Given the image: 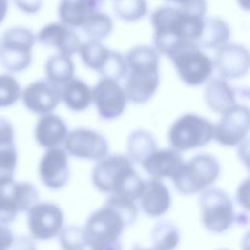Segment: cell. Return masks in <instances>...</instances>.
Masks as SVG:
<instances>
[{
    "label": "cell",
    "mask_w": 250,
    "mask_h": 250,
    "mask_svg": "<svg viewBox=\"0 0 250 250\" xmlns=\"http://www.w3.org/2000/svg\"><path fill=\"white\" fill-rule=\"evenodd\" d=\"M38 172L47 188L59 189L64 187L70 175L66 151L60 146L47 149L39 162Z\"/></svg>",
    "instance_id": "17"
},
{
    "label": "cell",
    "mask_w": 250,
    "mask_h": 250,
    "mask_svg": "<svg viewBox=\"0 0 250 250\" xmlns=\"http://www.w3.org/2000/svg\"><path fill=\"white\" fill-rule=\"evenodd\" d=\"M36 39L33 32L24 26L7 29L0 40V63L11 72L25 70L32 61V48Z\"/></svg>",
    "instance_id": "7"
},
{
    "label": "cell",
    "mask_w": 250,
    "mask_h": 250,
    "mask_svg": "<svg viewBox=\"0 0 250 250\" xmlns=\"http://www.w3.org/2000/svg\"><path fill=\"white\" fill-rule=\"evenodd\" d=\"M81 27L90 40L100 41L112 31L113 21L107 14L97 10L89 15Z\"/></svg>",
    "instance_id": "31"
},
{
    "label": "cell",
    "mask_w": 250,
    "mask_h": 250,
    "mask_svg": "<svg viewBox=\"0 0 250 250\" xmlns=\"http://www.w3.org/2000/svg\"><path fill=\"white\" fill-rule=\"evenodd\" d=\"M141 208L149 217H159L165 214L171 205V195L167 187L157 179L145 181L140 196Z\"/></svg>",
    "instance_id": "20"
},
{
    "label": "cell",
    "mask_w": 250,
    "mask_h": 250,
    "mask_svg": "<svg viewBox=\"0 0 250 250\" xmlns=\"http://www.w3.org/2000/svg\"><path fill=\"white\" fill-rule=\"evenodd\" d=\"M230 29L229 24L221 18L210 16L204 18L203 28L197 41V46L205 49H219L229 43Z\"/></svg>",
    "instance_id": "25"
},
{
    "label": "cell",
    "mask_w": 250,
    "mask_h": 250,
    "mask_svg": "<svg viewBox=\"0 0 250 250\" xmlns=\"http://www.w3.org/2000/svg\"><path fill=\"white\" fill-rule=\"evenodd\" d=\"M171 60L180 78L189 86L207 82L213 73L212 59L196 45L182 48Z\"/></svg>",
    "instance_id": "10"
},
{
    "label": "cell",
    "mask_w": 250,
    "mask_h": 250,
    "mask_svg": "<svg viewBox=\"0 0 250 250\" xmlns=\"http://www.w3.org/2000/svg\"><path fill=\"white\" fill-rule=\"evenodd\" d=\"M126 146L129 159L140 164L157 149L154 137L145 129H137L131 132L127 138Z\"/></svg>",
    "instance_id": "27"
},
{
    "label": "cell",
    "mask_w": 250,
    "mask_h": 250,
    "mask_svg": "<svg viewBox=\"0 0 250 250\" xmlns=\"http://www.w3.org/2000/svg\"><path fill=\"white\" fill-rule=\"evenodd\" d=\"M221 250H226V249H221Z\"/></svg>",
    "instance_id": "43"
},
{
    "label": "cell",
    "mask_w": 250,
    "mask_h": 250,
    "mask_svg": "<svg viewBox=\"0 0 250 250\" xmlns=\"http://www.w3.org/2000/svg\"><path fill=\"white\" fill-rule=\"evenodd\" d=\"M151 241L154 250H174L180 241L179 229L171 222H158L151 230Z\"/></svg>",
    "instance_id": "30"
},
{
    "label": "cell",
    "mask_w": 250,
    "mask_h": 250,
    "mask_svg": "<svg viewBox=\"0 0 250 250\" xmlns=\"http://www.w3.org/2000/svg\"><path fill=\"white\" fill-rule=\"evenodd\" d=\"M248 179H245L244 182L241 183L237 189V200L240 203V205L244 206L246 209H248V198H249V189H248Z\"/></svg>",
    "instance_id": "39"
},
{
    "label": "cell",
    "mask_w": 250,
    "mask_h": 250,
    "mask_svg": "<svg viewBox=\"0 0 250 250\" xmlns=\"http://www.w3.org/2000/svg\"><path fill=\"white\" fill-rule=\"evenodd\" d=\"M103 2L96 0L62 1L58 7L61 23L67 27H80L91 13L101 10Z\"/></svg>",
    "instance_id": "24"
},
{
    "label": "cell",
    "mask_w": 250,
    "mask_h": 250,
    "mask_svg": "<svg viewBox=\"0 0 250 250\" xmlns=\"http://www.w3.org/2000/svg\"><path fill=\"white\" fill-rule=\"evenodd\" d=\"M127 71L128 68L125 57L121 53L111 50L109 59L100 74L103 78L118 81L126 76Z\"/></svg>",
    "instance_id": "35"
},
{
    "label": "cell",
    "mask_w": 250,
    "mask_h": 250,
    "mask_svg": "<svg viewBox=\"0 0 250 250\" xmlns=\"http://www.w3.org/2000/svg\"><path fill=\"white\" fill-rule=\"evenodd\" d=\"M137 216L138 209L134 201L109 195L104 204L89 216L83 228L88 245L117 240L124 229L136 221Z\"/></svg>",
    "instance_id": "4"
},
{
    "label": "cell",
    "mask_w": 250,
    "mask_h": 250,
    "mask_svg": "<svg viewBox=\"0 0 250 250\" xmlns=\"http://www.w3.org/2000/svg\"><path fill=\"white\" fill-rule=\"evenodd\" d=\"M124 57L128 68L124 88L127 100L137 104H146L159 84V55L153 47L139 45Z\"/></svg>",
    "instance_id": "3"
},
{
    "label": "cell",
    "mask_w": 250,
    "mask_h": 250,
    "mask_svg": "<svg viewBox=\"0 0 250 250\" xmlns=\"http://www.w3.org/2000/svg\"><path fill=\"white\" fill-rule=\"evenodd\" d=\"M185 160L182 154L172 147L156 149L142 163L144 170L152 177L173 179L183 167Z\"/></svg>",
    "instance_id": "19"
},
{
    "label": "cell",
    "mask_w": 250,
    "mask_h": 250,
    "mask_svg": "<svg viewBox=\"0 0 250 250\" xmlns=\"http://www.w3.org/2000/svg\"><path fill=\"white\" fill-rule=\"evenodd\" d=\"M20 83L11 74H0V107L15 104L21 98Z\"/></svg>",
    "instance_id": "33"
},
{
    "label": "cell",
    "mask_w": 250,
    "mask_h": 250,
    "mask_svg": "<svg viewBox=\"0 0 250 250\" xmlns=\"http://www.w3.org/2000/svg\"><path fill=\"white\" fill-rule=\"evenodd\" d=\"M220 164L213 155L201 153L185 162L172 180L179 192L193 194L213 185L220 175Z\"/></svg>",
    "instance_id": "5"
},
{
    "label": "cell",
    "mask_w": 250,
    "mask_h": 250,
    "mask_svg": "<svg viewBox=\"0 0 250 250\" xmlns=\"http://www.w3.org/2000/svg\"><path fill=\"white\" fill-rule=\"evenodd\" d=\"M78 52L86 66L101 73L109 59L111 50L100 41L88 40L81 43Z\"/></svg>",
    "instance_id": "29"
},
{
    "label": "cell",
    "mask_w": 250,
    "mask_h": 250,
    "mask_svg": "<svg viewBox=\"0 0 250 250\" xmlns=\"http://www.w3.org/2000/svg\"><path fill=\"white\" fill-rule=\"evenodd\" d=\"M14 141L15 131L12 123L0 117V179H13L18 162Z\"/></svg>",
    "instance_id": "23"
},
{
    "label": "cell",
    "mask_w": 250,
    "mask_h": 250,
    "mask_svg": "<svg viewBox=\"0 0 250 250\" xmlns=\"http://www.w3.org/2000/svg\"><path fill=\"white\" fill-rule=\"evenodd\" d=\"M199 205L202 223L212 232L226 231L235 220L232 201L223 189L211 188L203 190Z\"/></svg>",
    "instance_id": "8"
},
{
    "label": "cell",
    "mask_w": 250,
    "mask_h": 250,
    "mask_svg": "<svg viewBox=\"0 0 250 250\" xmlns=\"http://www.w3.org/2000/svg\"><path fill=\"white\" fill-rule=\"evenodd\" d=\"M24 106L36 114H48L54 110L62 101L61 87L46 79L36 80L27 85L21 92Z\"/></svg>",
    "instance_id": "16"
},
{
    "label": "cell",
    "mask_w": 250,
    "mask_h": 250,
    "mask_svg": "<svg viewBox=\"0 0 250 250\" xmlns=\"http://www.w3.org/2000/svg\"><path fill=\"white\" fill-rule=\"evenodd\" d=\"M64 215L59 205L53 202H36L27 210V226L33 238L48 240L62 229Z\"/></svg>",
    "instance_id": "12"
},
{
    "label": "cell",
    "mask_w": 250,
    "mask_h": 250,
    "mask_svg": "<svg viewBox=\"0 0 250 250\" xmlns=\"http://www.w3.org/2000/svg\"><path fill=\"white\" fill-rule=\"evenodd\" d=\"M132 250H154V249H146V248H143V247H141V246L136 245V246L133 247Z\"/></svg>",
    "instance_id": "42"
},
{
    "label": "cell",
    "mask_w": 250,
    "mask_h": 250,
    "mask_svg": "<svg viewBox=\"0 0 250 250\" xmlns=\"http://www.w3.org/2000/svg\"><path fill=\"white\" fill-rule=\"evenodd\" d=\"M62 100L73 111H83L92 103V90L79 78H72L62 88Z\"/></svg>",
    "instance_id": "26"
},
{
    "label": "cell",
    "mask_w": 250,
    "mask_h": 250,
    "mask_svg": "<svg viewBox=\"0 0 250 250\" xmlns=\"http://www.w3.org/2000/svg\"><path fill=\"white\" fill-rule=\"evenodd\" d=\"M38 195L31 183L0 179V224L12 223L19 212L27 211L37 202Z\"/></svg>",
    "instance_id": "9"
},
{
    "label": "cell",
    "mask_w": 250,
    "mask_h": 250,
    "mask_svg": "<svg viewBox=\"0 0 250 250\" xmlns=\"http://www.w3.org/2000/svg\"><path fill=\"white\" fill-rule=\"evenodd\" d=\"M221 115L214 126L213 139L226 146H234L243 143L249 132V108L244 104H236Z\"/></svg>",
    "instance_id": "11"
},
{
    "label": "cell",
    "mask_w": 250,
    "mask_h": 250,
    "mask_svg": "<svg viewBox=\"0 0 250 250\" xmlns=\"http://www.w3.org/2000/svg\"><path fill=\"white\" fill-rule=\"evenodd\" d=\"M92 102L103 119L111 120L123 113L127 97L117 81L102 78L92 89Z\"/></svg>",
    "instance_id": "14"
},
{
    "label": "cell",
    "mask_w": 250,
    "mask_h": 250,
    "mask_svg": "<svg viewBox=\"0 0 250 250\" xmlns=\"http://www.w3.org/2000/svg\"><path fill=\"white\" fill-rule=\"evenodd\" d=\"M203 97L209 108L221 114L237 104L234 89L222 77H213L206 82Z\"/></svg>",
    "instance_id": "22"
},
{
    "label": "cell",
    "mask_w": 250,
    "mask_h": 250,
    "mask_svg": "<svg viewBox=\"0 0 250 250\" xmlns=\"http://www.w3.org/2000/svg\"><path fill=\"white\" fill-rule=\"evenodd\" d=\"M15 4L19 7V9L22 10L25 13H35L37 12L40 7L42 2L41 1H27V2H15Z\"/></svg>",
    "instance_id": "40"
},
{
    "label": "cell",
    "mask_w": 250,
    "mask_h": 250,
    "mask_svg": "<svg viewBox=\"0 0 250 250\" xmlns=\"http://www.w3.org/2000/svg\"><path fill=\"white\" fill-rule=\"evenodd\" d=\"M63 145L66 152L80 159L101 160L108 151L106 139L101 133L88 128H76L70 131Z\"/></svg>",
    "instance_id": "13"
},
{
    "label": "cell",
    "mask_w": 250,
    "mask_h": 250,
    "mask_svg": "<svg viewBox=\"0 0 250 250\" xmlns=\"http://www.w3.org/2000/svg\"><path fill=\"white\" fill-rule=\"evenodd\" d=\"M91 250H121L119 239L112 241H101L89 244Z\"/></svg>",
    "instance_id": "38"
},
{
    "label": "cell",
    "mask_w": 250,
    "mask_h": 250,
    "mask_svg": "<svg viewBox=\"0 0 250 250\" xmlns=\"http://www.w3.org/2000/svg\"><path fill=\"white\" fill-rule=\"evenodd\" d=\"M45 74L46 80L62 88L73 78L74 63L68 56L53 55L45 63Z\"/></svg>",
    "instance_id": "28"
},
{
    "label": "cell",
    "mask_w": 250,
    "mask_h": 250,
    "mask_svg": "<svg viewBox=\"0 0 250 250\" xmlns=\"http://www.w3.org/2000/svg\"><path fill=\"white\" fill-rule=\"evenodd\" d=\"M8 250H36V245L32 238L22 235L15 237Z\"/></svg>",
    "instance_id": "36"
},
{
    "label": "cell",
    "mask_w": 250,
    "mask_h": 250,
    "mask_svg": "<svg viewBox=\"0 0 250 250\" xmlns=\"http://www.w3.org/2000/svg\"><path fill=\"white\" fill-rule=\"evenodd\" d=\"M67 134L65 122L54 113L42 115L38 119L34 129L36 142L48 149L59 147L61 144L64 143Z\"/></svg>",
    "instance_id": "21"
},
{
    "label": "cell",
    "mask_w": 250,
    "mask_h": 250,
    "mask_svg": "<svg viewBox=\"0 0 250 250\" xmlns=\"http://www.w3.org/2000/svg\"><path fill=\"white\" fill-rule=\"evenodd\" d=\"M15 237L7 225L0 224V250H8Z\"/></svg>",
    "instance_id": "37"
},
{
    "label": "cell",
    "mask_w": 250,
    "mask_h": 250,
    "mask_svg": "<svg viewBox=\"0 0 250 250\" xmlns=\"http://www.w3.org/2000/svg\"><path fill=\"white\" fill-rule=\"evenodd\" d=\"M206 10L205 1L195 0L157 7L150 16L156 52L171 59L184 47L197 46Z\"/></svg>",
    "instance_id": "1"
},
{
    "label": "cell",
    "mask_w": 250,
    "mask_h": 250,
    "mask_svg": "<svg viewBox=\"0 0 250 250\" xmlns=\"http://www.w3.org/2000/svg\"><path fill=\"white\" fill-rule=\"evenodd\" d=\"M35 39L46 47L56 48L62 55L72 56L79 51L81 41L77 33L61 22H50L44 25Z\"/></svg>",
    "instance_id": "18"
},
{
    "label": "cell",
    "mask_w": 250,
    "mask_h": 250,
    "mask_svg": "<svg viewBox=\"0 0 250 250\" xmlns=\"http://www.w3.org/2000/svg\"><path fill=\"white\" fill-rule=\"evenodd\" d=\"M7 11H8V2L0 0V23L5 19Z\"/></svg>",
    "instance_id": "41"
},
{
    "label": "cell",
    "mask_w": 250,
    "mask_h": 250,
    "mask_svg": "<svg viewBox=\"0 0 250 250\" xmlns=\"http://www.w3.org/2000/svg\"><path fill=\"white\" fill-rule=\"evenodd\" d=\"M97 189L135 202L144 189L145 181L138 175L133 162L124 154H110L99 160L92 172Z\"/></svg>",
    "instance_id": "2"
},
{
    "label": "cell",
    "mask_w": 250,
    "mask_h": 250,
    "mask_svg": "<svg viewBox=\"0 0 250 250\" xmlns=\"http://www.w3.org/2000/svg\"><path fill=\"white\" fill-rule=\"evenodd\" d=\"M112 9L120 20L135 21L147 13V4L142 0H118L112 2Z\"/></svg>",
    "instance_id": "32"
},
{
    "label": "cell",
    "mask_w": 250,
    "mask_h": 250,
    "mask_svg": "<svg viewBox=\"0 0 250 250\" xmlns=\"http://www.w3.org/2000/svg\"><path fill=\"white\" fill-rule=\"evenodd\" d=\"M213 64L223 79H236L249 70V52L238 43H227L216 50Z\"/></svg>",
    "instance_id": "15"
},
{
    "label": "cell",
    "mask_w": 250,
    "mask_h": 250,
    "mask_svg": "<svg viewBox=\"0 0 250 250\" xmlns=\"http://www.w3.org/2000/svg\"><path fill=\"white\" fill-rule=\"evenodd\" d=\"M60 233V243L62 250H84L89 246L83 228L68 226Z\"/></svg>",
    "instance_id": "34"
},
{
    "label": "cell",
    "mask_w": 250,
    "mask_h": 250,
    "mask_svg": "<svg viewBox=\"0 0 250 250\" xmlns=\"http://www.w3.org/2000/svg\"><path fill=\"white\" fill-rule=\"evenodd\" d=\"M214 125L207 118L195 113H185L177 118L168 132L169 143L181 152L206 146L212 139Z\"/></svg>",
    "instance_id": "6"
}]
</instances>
